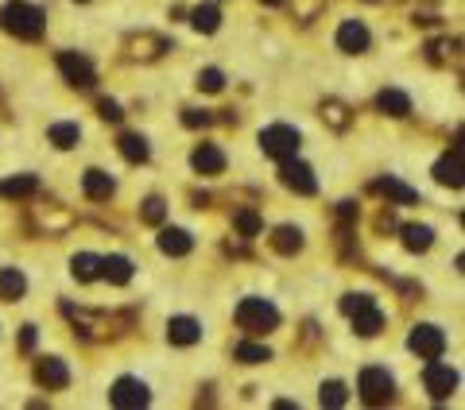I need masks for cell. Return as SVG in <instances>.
I'll use <instances>...</instances> for the list:
<instances>
[{
  "label": "cell",
  "instance_id": "obj_3",
  "mask_svg": "<svg viewBox=\"0 0 465 410\" xmlns=\"http://www.w3.org/2000/svg\"><path fill=\"white\" fill-rule=\"evenodd\" d=\"M260 147H264V155L283 163V159L299 155V132H295L291 124H271V128L260 132Z\"/></svg>",
  "mask_w": 465,
  "mask_h": 410
},
{
  "label": "cell",
  "instance_id": "obj_34",
  "mask_svg": "<svg viewBox=\"0 0 465 410\" xmlns=\"http://www.w3.org/2000/svg\"><path fill=\"white\" fill-rule=\"evenodd\" d=\"M163 217H167V205H163V198H147L144 205H140V221H147V225H160Z\"/></svg>",
  "mask_w": 465,
  "mask_h": 410
},
{
  "label": "cell",
  "instance_id": "obj_7",
  "mask_svg": "<svg viewBox=\"0 0 465 410\" xmlns=\"http://www.w3.org/2000/svg\"><path fill=\"white\" fill-rule=\"evenodd\" d=\"M407 345H411V352L423 356V360H438V356L446 352V333L438 325H415Z\"/></svg>",
  "mask_w": 465,
  "mask_h": 410
},
{
  "label": "cell",
  "instance_id": "obj_24",
  "mask_svg": "<svg viewBox=\"0 0 465 410\" xmlns=\"http://www.w3.org/2000/svg\"><path fill=\"white\" fill-rule=\"evenodd\" d=\"M35 190H39L35 174H20V178H4L0 182V198H31Z\"/></svg>",
  "mask_w": 465,
  "mask_h": 410
},
{
  "label": "cell",
  "instance_id": "obj_14",
  "mask_svg": "<svg viewBox=\"0 0 465 410\" xmlns=\"http://www.w3.org/2000/svg\"><path fill=\"white\" fill-rule=\"evenodd\" d=\"M190 163H194L198 174H221L225 171V151L214 147V144H202V147H194Z\"/></svg>",
  "mask_w": 465,
  "mask_h": 410
},
{
  "label": "cell",
  "instance_id": "obj_17",
  "mask_svg": "<svg viewBox=\"0 0 465 410\" xmlns=\"http://www.w3.org/2000/svg\"><path fill=\"white\" fill-rule=\"evenodd\" d=\"M23 290H28L23 271L20 267H4V271H0V302H20Z\"/></svg>",
  "mask_w": 465,
  "mask_h": 410
},
{
  "label": "cell",
  "instance_id": "obj_41",
  "mask_svg": "<svg viewBox=\"0 0 465 410\" xmlns=\"http://www.w3.org/2000/svg\"><path fill=\"white\" fill-rule=\"evenodd\" d=\"M82 4H85V0H82Z\"/></svg>",
  "mask_w": 465,
  "mask_h": 410
},
{
  "label": "cell",
  "instance_id": "obj_11",
  "mask_svg": "<svg viewBox=\"0 0 465 410\" xmlns=\"http://www.w3.org/2000/svg\"><path fill=\"white\" fill-rule=\"evenodd\" d=\"M35 379H39V387H47V391H63L70 383V368L63 360H55V356H47V360H39V368H35Z\"/></svg>",
  "mask_w": 465,
  "mask_h": 410
},
{
  "label": "cell",
  "instance_id": "obj_39",
  "mask_svg": "<svg viewBox=\"0 0 465 410\" xmlns=\"http://www.w3.org/2000/svg\"><path fill=\"white\" fill-rule=\"evenodd\" d=\"M20 349H23V352H31V349H35V325H23V333H20Z\"/></svg>",
  "mask_w": 465,
  "mask_h": 410
},
{
  "label": "cell",
  "instance_id": "obj_20",
  "mask_svg": "<svg viewBox=\"0 0 465 410\" xmlns=\"http://www.w3.org/2000/svg\"><path fill=\"white\" fill-rule=\"evenodd\" d=\"M271 248H276L279 256H295V252H303V228H295V225H279V228H276V236H271Z\"/></svg>",
  "mask_w": 465,
  "mask_h": 410
},
{
  "label": "cell",
  "instance_id": "obj_21",
  "mask_svg": "<svg viewBox=\"0 0 465 410\" xmlns=\"http://www.w3.org/2000/svg\"><path fill=\"white\" fill-rule=\"evenodd\" d=\"M70 271H74V279H78V283H93V279H101V256H93V252H78L74 260H70Z\"/></svg>",
  "mask_w": 465,
  "mask_h": 410
},
{
  "label": "cell",
  "instance_id": "obj_35",
  "mask_svg": "<svg viewBox=\"0 0 465 410\" xmlns=\"http://www.w3.org/2000/svg\"><path fill=\"white\" fill-rule=\"evenodd\" d=\"M365 306H376L372 294H345V298H341V314H349V317H353L357 310H365Z\"/></svg>",
  "mask_w": 465,
  "mask_h": 410
},
{
  "label": "cell",
  "instance_id": "obj_33",
  "mask_svg": "<svg viewBox=\"0 0 465 410\" xmlns=\"http://www.w3.org/2000/svg\"><path fill=\"white\" fill-rule=\"evenodd\" d=\"M322 120H330L333 128H349V109L341 101H322Z\"/></svg>",
  "mask_w": 465,
  "mask_h": 410
},
{
  "label": "cell",
  "instance_id": "obj_13",
  "mask_svg": "<svg viewBox=\"0 0 465 410\" xmlns=\"http://www.w3.org/2000/svg\"><path fill=\"white\" fill-rule=\"evenodd\" d=\"M167 341L182 345V349H187V345H198L202 341V325L194 322V317H171V322H167Z\"/></svg>",
  "mask_w": 465,
  "mask_h": 410
},
{
  "label": "cell",
  "instance_id": "obj_23",
  "mask_svg": "<svg viewBox=\"0 0 465 410\" xmlns=\"http://www.w3.org/2000/svg\"><path fill=\"white\" fill-rule=\"evenodd\" d=\"M431 244H434L431 225H403V248H407V252H427Z\"/></svg>",
  "mask_w": 465,
  "mask_h": 410
},
{
  "label": "cell",
  "instance_id": "obj_16",
  "mask_svg": "<svg viewBox=\"0 0 465 410\" xmlns=\"http://www.w3.org/2000/svg\"><path fill=\"white\" fill-rule=\"evenodd\" d=\"M376 109L388 112V117H411V97L403 89H380L376 93Z\"/></svg>",
  "mask_w": 465,
  "mask_h": 410
},
{
  "label": "cell",
  "instance_id": "obj_9",
  "mask_svg": "<svg viewBox=\"0 0 465 410\" xmlns=\"http://www.w3.org/2000/svg\"><path fill=\"white\" fill-rule=\"evenodd\" d=\"M427 391H431V399H450V391L458 387V372L450 368V364H438V360H427Z\"/></svg>",
  "mask_w": 465,
  "mask_h": 410
},
{
  "label": "cell",
  "instance_id": "obj_19",
  "mask_svg": "<svg viewBox=\"0 0 465 410\" xmlns=\"http://www.w3.org/2000/svg\"><path fill=\"white\" fill-rule=\"evenodd\" d=\"M101 279L117 283V287L132 283V260H128V256H105L101 260Z\"/></svg>",
  "mask_w": 465,
  "mask_h": 410
},
{
  "label": "cell",
  "instance_id": "obj_22",
  "mask_svg": "<svg viewBox=\"0 0 465 410\" xmlns=\"http://www.w3.org/2000/svg\"><path fill=\"white\" fill-rule=\"evenodd\" d=\"M380 329H384V314L376 306H365V310L353 314V333L357 337H376Z\"/></svg>",
  "mask_w": 465,
  "mask_h": 410
},
{
  "label": "cell",
  "instance_id": "obj_15",
  "mask_svg": "<svg viewBox=\"0 0 465 410\" xmlns=\"http://www.w3.org/2000/svg\"><path fill=\"white\" fill-rule=\"evenodd\" d=\"M434 178H438L442 186H454V190L465 182V178H461V147H454L450 155L438 159V163H434Z\"/></svg>",
  "mask_w": 465,
  "mask_h": 410
},
{
  "label": "cell",
  "instance_id": "obj_38",
  "mask_svg": "<svg viewBox=\"0 0 465 410\" xmlns=\"http://www.w3.org/2000/svg\"><path fill=\"white\" fill-rule=\"evenodd\" d=\"M98 112H101L105 120H120V117H125V112H120V105H117V101H109V97H105V101L98 105Z\"/></svg>",
  "mask_w": 465,
  "mask_h": 410
},
{
  "label": "cell",
  "instance_id": "obj_1",
  "mask_svg": "<svg viewBox=\"0 0 465 410\" xmlns=\"http://www.w3.org/2000/svg\"><path fill=\"white\" fill-rule=\"evenodd\" d=\"M236 325L252 337H264L271 329H279V310L271 306L268 298H256V294H252V298L236 302Z\"/></svg>",
  "mask_w": 465,
  "mask_h": 410
},
{
  "label": "cell",
  "instance_id": "obj_27",
  "mask_svg": "<svg viewBox=\"0 0 465 410\" xmlns=\"http://www.w3.org/2000/svg\"><path fill=\"white\" fill-rule=\"evenodd\" d=\"M120 155H125L128 163H144L147 159V140L136 136V132H125V136H120Z\"/></svg>",
  "mask_w": 465,
  "mask_h": 410
},
{
  "label": "cell",
  "instance_id": "obj_6",
  "mask_svg": "<svg viewBox=\"0 0 465 410\" xmlns=\"http://www.w3.org/2000/svg\"><path fill=\"white\" fill-rule=\"evenodd\" d=\"M109 399H113V406H120V410H140V406H147L152 395H147V383H140L136 376H120L113 383Z\"/></svg>",
  "mask_w": 465,
  "mask_h": 410
},
{
  "label": "cell",
  "instance_id": "obj_26",
  "mask_svg": "<svg viewBox=\"0 0 465 410\" xmlns=\"http://www.w3.org/2000/svg\"><path fill=\"white\" fill-rule=\"evenodd\" d=\"M47 136H51V144H55V147L70 151V147H78V140H82V128H78V124H51Z\"/></svg>",
  "mask_w": 465,
  "mask_h": 410
},
{
  "label": "cell",
  "instance_id": "obj_36",
  "mask_svg": "<svg viewBox=\"0 0 465 410\" xmlns=\"http://www.w3.org/2000/svg\"><path fill=\"white\" fill-rule=\"evenodd\" d=\"M221 85H225V74H221V70L209 66V70H202V74H198V89H206V93H217Z\"/></svg>",
  "mask_w": 465,
  "mask_h": 410
},
{
  "label": "cell",
  "instance_id": "obj_4",
  "mask_svg": "<svg viewBox=\"0 0 465 410\" xmlns=\"http://www.w3.org/2000/svg\"><path fill=\"white\" fill-rule=\"evenodd\" d=\"M396 395V379H392L388 368H365L361 372V399L368 406H380Z\"/></svg>",
  "mask_w": 465,
  "mask_h": 410
},
{
  "label": "cell",
  "instance_id": "obj_2",
  "mask_svg": "<svg viewBox=\"0 0 465 410\" xmlns=\"http://www.w3.org/2000/svg\"><path fill=\"white\" fill-rule=\"evenodd\" d=\"M4 28L16 39H39L43 35V12L28 0H8L4 4Z\"/></svg>",
  "mask_w": 465,
  "mask_h": 410
},
{
  "label": "cell",
  "instance_id": "obj_40",
  "mask_svg": "<svg viewBox=\"0 0 465 410\" xmlns=\"http://www.w3.org/2000/svg\"><path fill=\"white\" fill-rule=\"evenodd\" d=\"M264 4H283V0H264Z\"/></svg>",
  "mask_w": 465,
  "mask_h": 410
},
{
  "label": "cell",
  "instance_id": "obj_30",
  "mask_svg": "<svg viewBox=\"0 0 465 410\" xmlns=\"http://www.w3.org/2000/svg\"><path fill=\"white\" fill-rule=\"evenodd\" d=\"M163 51H167L163 35H144V39H132V55L136 58H160Z\"/></svg>",
  "mask_w": 465,
  "mask_h": 410
},
{
  "label": "cell",
  "instance_id": "obj_18",
  "mask_svg": "<svg viewBox=\"0 0 465 410\" xmlns=\"http://www.w3.org/2000/svg\"><path fill=\"white\" fill-rule=\"evenodd\" d=\"M194 248V236L187 228H163L160 233V252L163 256H187Z\"/></svg>",
  "mask_w": 465,
  "mask_h": 410
},
{
  "label": "cell",
  "instance_id": "obj_8",
  "mask_svg": "<svg viewBox=\"0 0 465 410\" xmlns=\"http://www.w3.org/2000/svg\"><path fill=\"white\" fill-rule=\"evenodd\" d=\"M58 70L66 74V82L74 89H93V85H98V74H93L90 58L74 55V51H63V55H58Z\"/></svg>",
  "mask_w": 465,
  "mask_h": 410
},
{
  "label": "cell",
  "instance_id": "obj_37",
  "mask_svg": "<svg viewBox=\"0 0 465 410\" xmlns=\"http://www.w3.org/2000/svg\"><path fill=\"white\" fill-rule=\"evenodd\" d=\"M182 124H187V128H209V124H214V117H209V112H202V109H187V112H182Z\"/></svg>",
  "mask_w": 465,
  "mask_h": 410
},
{
  "label": "cell",
  "instance_id": "obj_29",
  "mask_svg": "<svg viewBox=\"0 0 465 410\" xmlns=\"http://www.w3.org/2000/svg\"><path fill=\"white\" fill-rule=\"evenodd\" d=\"M233 356L241 364H268L271 360V352H268V345H256V341H241L233 349Z\"/></svg>",
  "mask_w": 465,
  "mask_h": 410
},
{
  "label": "cell",
  "instance_id": "obj_32",
  "mask_svg": "<svg viewBox=\"0 0 465 410\" xmlns=\"http://www.w3.org/2000/svg\"><path fill=\"white\" fill-rule=\"evenodd\" d=\"M318 399H322V406H345V399H349V391H345V383H338V379H330V383H322V391H318Z\"/></svg>",
  "mask_w": 465,
  "mask_h": 410
},
{
  "label": "cell",
  "instance_id": "obj_12",
  "mask_svg": "<svg viewBox=\"0 0 465 410\" xmlns=\"http://www.w3.org/2000/svg\"><path fill=\"white\" fill-rule=\"evenodd\" d=\"M82 190H85V198H90V201H109L113 190H117V182H113L105 171H98V167H90V171L82 174Z\"/></svg>",
  "mask_w": 465,
  "mask_h": 410
},
{
  "label": "cell",
  "instance_id": "obj_28",
  "mask_svg": "<svg viewBox=\"0 0 465 410\" xmlns=\"http://www.w3.org/2000/svg\"><path fill=\"white\" fill-rule=\"evenodd\" d=\"M190 23L209 35V31H217V23H221V12H217V4H198L194 12H190Z\"/></svg>",
  "mask_w": 465,
  "mask_h": 410
},
{
  "label": "cell",
  "instance_id": "obj_31",
  "mask_svg": "<svg viewBox=\"0 0 465 410\" xmlns=\"http://www.w3.org/2000/svg\"><path fill=\"white\" fill-rule=\"evenodd\" d=\"M233 228H236L241 236H260L264 221H260V213H252V209H236V213H233Z\"/></svg>",
  "mask_w": 465,
  "mask_h": 410
},
{
  "label": "cell",
  "instance_id": "obj_10",
  "mask_svg": "<svg viewBox=\"0 0 465 410\" xmlns=\"http://www.w3.org/2000/svg\"><path fill=\"white\" fill-rule=\"evenodd\" d=\"M368 43H372V39H368V28L361 20H345L338 28V47L345 51V55H365Z\"/></svg>",
  "mask_w": 465,
  "mask_h": 410
},
{
  "label": "cell",
  "instance_id": "obj_25",
  "mask_svg": "<svg viewBox=\"0 0 465 410\" xmlns=\"http://www.w3.org/2000/svg\"><path fill=\"white\" fill-rule=\"evenodd\" d=\"M376 190H380V194H388V198L392 201H399V205H415L419 201V194L415 190H411V186H403L399 182V178H380V182H376Z\"/></svg>",
  "mask_w": 465,
  "mask_h": 410
},
{
  "label": "cell",
  "instance_id": "obj_5",
  "mask_svg": "<svg viewBox=\"0 0 465 410\" xmlns=\"http://www.w3.org/2000/svg\"><path fill=\"white\" fill-rule=\"evenodd\" d=\"M279 182L287 186V190L303 194V198H310V194H318V178H314V171L306 163H299V159H283L279 163Z\"/></svg>",
  "mask_w": 465,
  "mask_h": 410
}]
</instances>
